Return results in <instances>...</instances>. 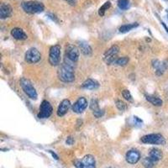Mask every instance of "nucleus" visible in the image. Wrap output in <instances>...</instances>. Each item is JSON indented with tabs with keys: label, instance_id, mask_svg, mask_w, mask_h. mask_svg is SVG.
I'll list each match as a JSON object with an SVG mask.
<instances>
[{
	"label": "nucleus",
	"instance_id": "31",
	"mask_svg": "<svg viewBox=\"0 0 168 168\" xmlns=\"http://www.w3.org/2000/svg\"><path fill=\"white\" fill-rule=\"evenodd\" d=\"M162 25H163V27L165 28V30H166V32H167V33H168V28H167V26L166 25L165 23H164V22H162Z\"/></svg>",
	"mask_w": 168,
	"mask_h": 168
},
{
	"label": "nucleus",
	"instance_id": "10",
	"mask_svg": "<svg viewBox=\"0 0 168 168\" xmlns=\"http://www.w3.org/2000/svg\"><path fill=\"white\" fill-rule=\"evenodd\" d=\"M80 56V50L74 45L69 44L66 45V56L70 61H72V62H77L79 59Z\"/></svg>",
	"mask_w": 168,
	"mask_h": 168
},
{
	"label": "nucleus",
	"instance_id": "13",
	"mask_svg": "<svg viewBox=\"0 0 168 168\" xmlns=\"http://www.w3.org/2000/svg\"><path fill=\"white\" fill-rule=\"evenodd\" d=\"M70 108H71V102L68 99H63L57 108V115L59 117H62L68 112Z\"/></svg>",
	"mask_w": 168,
	"mask_h": 168
},
{
	"label": "nucleus",
	"instance_id": "21",
	"mask_svg": "<svg viewBox=\"0 0 168 168\" xmlns=\"http://www.w3.org/2000/svg\"><path fill=\"white\" fill-rule=\"evenodd\" d=\"M145 99L148 102H150V103L154 106H157V107H160L162 105V100L160 99L159 98L157 97L152 96V95H145Z\"/></svg>",
	"mask_w": 168,
	"mask_h": 168
},
{
	"label": "nucleus",
	"instance_id": "29",
	"mask_svg": "<svg viewBox=\"0 0 168 168\" xmlns=\"http://www.w3.org/2000/svg\"><path fill=\"white\" fill-rule=\"evenodd\" d=\"M49 152H50V153H51V155H52V156H53V157H54L55 159H56V160H58V159H59V158H58V156H57V154L54 153V152H53V151H51V150H49Z\"/></svg>",
	"mask_w": 168,
	"mask_h": 168
},
{
	"label": "nucleus",
	"instance_id": "8",
	"mask_svg": "<svg viewBox=\"0 0 168 168\" xmlns=\"http://www.w3.org/2000/svg\"><path fill=\"white\" fill-rule=\"evenodd\" d=\"M24 59L28 63L30 64H35V63L39 62L40 59H41V55L40 53V51L36 48H30L29 49L25 56H24Z\"/></svg>",
	"mask_w": 168,
	"mask_h": 168
},
{
	"label": "nucleus",
	"instance_id": "23",
	"mask_svg": "<svg viewBox=\"0 0 168 168\" xmlns=\"http://www.w3.org/2000/svg\"><path fill=\"white\" fill-rule=\"evenodd\" d=\"M129 61V57H120V58H118V59H116V60L114 61V64L117 65V66H124L128 64Z\"/></svg>",
	"mask_w": 168,
	"mask_h": 168
},
{
	"label": "nucleus",
	"instance_id": "27",
	"mask_svg": "<svg viewBox=\"0 0 168 168\" xmlns=\"http://www.w3.org/2000/svg\"><path fill=\"white\" fill-rule=\"evenodd\" d=\"M116 107L117 108L120 110V111H124L127 108V105L125 104V103H124L123 101L121 100H117L116 101Z\"/></svg>",
	"mask_w": 168,
	"mask_h": 168
},
{
	"label": "nucleus",
	"instance_id": "12",
	"mask_svg": "<svg viewBox=\"0 0 168 168\" xmlns=\"http://www.w3.org/2000/svg\"><path fill=\"white\" fill-rule=\"evenodd\" d=\"M126 161L129 164H135L141 159V154L138 150H130L126 153Z\"/></svg>",
	"mask_w": 168,
	"mask_h": 168
},
{
	"label": "nucleus",
	"instance_id": "3",
	"mask_svg": "<svg viewBox=\"0 0 168 168\" xmlns=\"http://www.w3.org/2000/svg\"><path fill=\"white\" fill-rule=\"evenodd\" d=\"M20 86L22 87V89L24 92V93L27 95L30 99L36 100L37 99V93H36V88L33 87V85L31 83V82L25 78H22L19 81Z\"/></svg>",
	"mask_w": 168,
	"mask_h": 168
},
{
	"label": "nucleus",
	"instance_id": "17",
	"mask_svg": "<svg viewBox=\"0 0 168 168\" xmlns=\"http://www.w3.org/2000/svg\"><path fill=\"white\" fill-rule=\"evenodd\" d=\"M11 35L15 40H24L27 39V35L24 33V31L20 28H14L11 30Z\"/></svg>",
	"mask_w": 168,
	"mask_h": 168
},
{
	"label": "nucleus",
	"instance_id": "22",
	"mask_svg": "<svg viewBox=\"0 0 168 168\" xmlns=\"http://www.w3.org/2000/svg\"><path fill=\"white\" fill-rule=\"evenodd\" d=\"M138 23H132V24H124V25H122L121 27H120L119 30H120V33H127V32H129V31H130L133 29H135V28L138 27Z\"/></svg>",
	"mask_w": 168,
	"mask_h": 168
},
{
	"label": "nucleus",
	"instance_id": "30",
	"mask_svg": "<svg viewBox=\"0 0 168 168\" xmlns=\"http://www.w3.org/2000/svg\"><path fill=\"white\" fill-rule=\"evenodd\" d=\"M65 1H66L67 3H69L70 4H72V5L75 4L76 3V0H65Z\"/></svg>",
	"mask_w": 168,
	"mask_h": 168
},
{
	"label": "nucleus",
	"instance_id": "32",
	"mask_svg": "<svg viewBox=\"0 0 168 168\" xmlns=\"http://www.w3.org/2000/svg\"><path fill=\"white\" fill-rule=\"evenodd\" d=\"M146 168H151V167H146Z\"/></svg>",
	"mask_w": 168,
	"mask_h": 168
},
{
	"label": "nucleus",
	"instance_id": "6",
	"mask_svg": "<svg viewBox=\"0 0 168 168\" xmlns=\"http://www.w3.org/2000/svg\"><path fill=\"white\" fill-rule=\"evenodd\" d=\"M61 59V46L59 45H55L51 46L49 52V63L52 66L59 65Z\"/></svg>",
	"mask_w": 168,
	"mask_h": 168
},
{
	"label": "nucleus",
	"instance_id": "14",
	"mask_svg": "<svg viewBox=\"0 0 168 168\" xmlns=\"http://www.w3.org/2000/svg\"><path fill=\"white\" fill-rule=\"evenodd\" d=\"M152 66L156 70V75L161 76L165 72V71L168 67V63L167 61H162V62H161L158 60H154L152 61Z\"/></svg>",
	"mask_w": 168,
	"mask_h": 168
},
{
	"label": "nucleus",
	"instance_id": "15",
	"mask_svg": "<svg viewBox=\"0 0 168 168\" xmlns=\"http://www.w3.org/2000/svg\"><path fill=\"white\" fill-rule=\"evenodd\" d=\"M12 8L8 3H3L0 5V18L2 19L9 18L12 15Z\"/></svg>",
	"mask_w": 168,
	"mask_h": 168
},
{
	"label": "nucleus",
	"instance_id": "24",
	"mask_svg": "<svg viewBox=\"0 0 168 168\" xmlns=\"http://www.w3.org/2000/svg\"><path fill=\"white\" fill-rule=\"evenodd\" d=\"M110 6H111V2H109V1L106 2V3H105L103 6H101V8L99 9V15H100L101 17H103V16L105 15V12L110 8Z\"/></svg>",
	"mask_w": 168,
	"mask_h": 168
},
{
	"label": "nucleus",
	"instance_id": "11",
	"mask_svg": "<svg viewBox=\"0 0 168 168\" xmlns=\"http://www.w3.org/2000/svg\"><path fill=\"white\" fill-rule=\"evenodd\" d=\"M87 100L83 97H81L74 103L72 105V111L76 114H82V112L87 108Z\"/></svg>",
	"mask_w": 168,
	"mask_h": 168
},
{
	"label": "nucleus",
	"instance_id": "2",
	"mask_svg": "<svg viewBox=\"0 0 168 168\" xmlns=\"http://www.w3.org/2000/svg\"><path fill=\"white\" fill-rule=\"evenodd\" d=\"M22 9L28 14H38L44 11L45 7L41 3L36 1H28L22 3Z\"/></svg>",
	"mask_w": 168,
	"mask_h": 168
},
{
	"label": "nucleus",
	"instance_id": "20",
	"mask_svg": "<svg viewBox=\"0 0 168 168\" xmlns=\"http://www.w3.org/2000/svg\"><path fill=\"white\" fill-rule=\"evenodd\" d=\"M162 151L160 150H158V149H152V150L150 151L149 158H150V161H152L154 163L160 161V160L162 159Z\"/></svg>",
	"mask_w": 168,
	"mask_h": 168
},
{
	"label": "nucleus",
	"instance_id": "7",
	"mask_svg": "<svg viewBox=\"0 0 168 168\" xmlns=\"http://www.w3.org/2000/svg\"><path fill=\"white\" fill-rule=\"evenodd\" d=\"M120 52V47L118 45H113L110 48L105 51L103 55V61L105 63H107L108 65L113 64L114 61L116 60L118 54Z\"/></svg>",
	"mask_w": 168,
	"mask_h": 168
},
{
	"label": "nucleus",
	"instance_id": "19",
	"mask_svg": "<svg viewBox=\"0 0 168 168\" xmlns=\"http://www.w3.org/2000/svg\"><path fill=\"white\" fill-rule=\"evenodd\" d=\"M79 50L85 56H90L92 54V52H93L92 47L87 44V42L85 41H81L79 43Z\"/></svg>",
	"mask_w": 168,
	"mask_h": 168
},
{
	"label": "nucleus",
	"instance_id": "5",
	"mask_svg": "<svg viewBox=\"0 0 168 168\" xmlns=\"http://www.w3.org/2000/svg\"><path fill=\"white\" fill-rule=\"evenodd\" d=\"M74 166L77 168H96V162L94 156L87 155L81 160L75 161Z\"/></svg>",
	"mask_w": 168,
	"mask_h": 168
},
{
	"label": "nucleus",
	"instance_id": "1",
	"mask_svg": "<svg viewBox=\"0 0 168 168\" xmlns=\"http://www.w3.org/2000/svg\"><path fill=\"white\" fill-rule=\"evenodd\" d=\"M57 77L59 80L64 82H72L75 80L74 74V62L70 61L67 57L64 58V63L61 65L57 71Z\"/></svg>",
	"mask_w": 168,
	"mask_h": 168
},
{
	"label": "nucleus",
	"instance_id": "26",
	"mask_svg": "<svg viewBox=\"0 0 168 168\" xmlns=\"http://www.w3.org/2000/svg\"><path fill=\"white\" fill-rule=\"evenodd\" d=\"M122 96H123L124 99L127 100V101H129V102H132L133 101L132 95H131L130 92L129 90H127V89L123 90V92H122Z\"/></svg>",
	"mask_w": 168,
	"mask_h": 168
},
{
	"label": "nucleus",
	"instance_id": "25",
	"mask_svg": "<svg viewBox=\"0 0 168 168\" xmlns=\"http://www.w3.org/2000/svg\"><path fill=\"white\" fill-rule=\"evenodd\" d=\"M118 6L122 10H126L129 9V0H118Z\"/></svg>",
	"mask_w": 168,
	"mask_h": 168
},
{
	"label": "nucleus",
	"instance_id": "28",
	"mask_svg": "<svg viewBox=\"0 0 168 168\" xmlns=\"http://www.w3.org/2000/svg\"><path fill=\"white\" fill-rule=\"evenodd\" d=\"M73 142H74V141H73V139L70 136V137H68V138L66 139V143L67 145H72V144H73Z\"/></svg>",
	"mask_w": 168,
	"mask_h": 168
},
{
	"label": "nucleus",
	"instance_id": "18",
	"mask_svg": "<svg viewBox=\"0 0 168 168\" xmlns=\"http://www.w3.org/2000/svg\"><path fill=\"white\" fill-rule=\"evenodd\" d=\"M99 86V82L92 79V78H88V79H87L86 81L84 82L82 84V88L88 89V90H94V89L98 88Z\"/></svg>",
	"mask_w": 168,
	"mask_h": 168
},
{
	"label": "nucleus",
	"instance_id": "4",
	"mask_svg": "<svg viewBox=\"0 0 168 168\" xmlns=\"http://www.w3.org/2000/svg\"><path fill=\"white\" fill-rule=\"evenodd\" d=\"M142 143L150 145H163L166 144L165 138L161 134H150L142 136L141 139Z\"/></svg>",
	"mask_w": 168,
	"mask_h": 168
},
{
	"label": "nucleus",
	"instance_id": "16",
	"mask_svg": "<svg viewBox=\"0 0 168 168\" xmlns=\"http://www.w3.org/2000/svg\"><path fill=\"white\" fill-rule=\"evenodd\" d=\"M90 108L93 111V115L96 118H101L104 114L103 110H101L99 106V103L97 99H92L90 103Z\"/></svg>",
	"mask_w": 168,
	"mask_h": 168
},
{
	"label": "nucleus",
	"instance_id": "9",
	"mask_svg": "<svg viewBox=\"0 0 168 168\" xmlns=\"http://www.w3.org/2000/svg\"><path fill=\"white\" fill-rule=\"evenodd\" d=\"M52 111H53V108L51 103L44 100L42 101L41 104L40 106V112L38 114V118L39 119H47L52 114Z\"/></svg>",
	"mask_w": 168,
	"mask_h": 168
}]
</instances>
